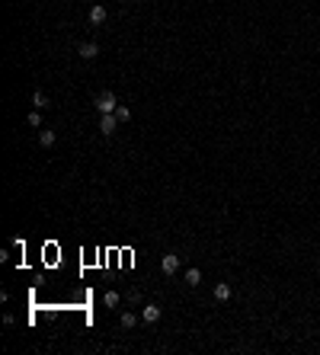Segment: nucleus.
<instances>
[{
    "mask_svg": "<svg viewBox=\"0 0 320 355\" xmlns=\"http://www.w3.org/2000/svg\"><path fill=\"white\" fill-rule=\"evenodd\" d=\"M96 109H99V116H106V112H115L119 109V100H115V93L112 90H103L96 96Z\"/></svg>",
    "mask_w": 320,
    "mask_h": 355,
    "instance_id": "f257e3e1",
    "label": "nucleus"
},
{
    "mask_svg": "<svg viewBox=\"0 0 320 355\" xmlns=\"http://www.w3.org/2000/svg\"><path fill=\"white\" fill-rule=\"evenodd\" d=\"M119 125H122V122L115 118V112H106V116L99 118V132H103V135H115V128H119Z\"/></svg>",
    "mask_w": 320,
    "mask_h": 355,
    "instance_id": "f03ea898",
    "label": "nucleus"
},
{
    "mask_svg": "<svg viewBox=\"0 0 320 355\" xmlns=\"http://www.w3.org/2000/svg\"><path fill=\"white\" fill-rule=\"evenodd\" d=\"M176 269H179V256L167 253V256H163V259H160V272H163V275H173Z\"/></svg>",
    "mask_w": 320,
    "mask_h": 355,
    "instance_id": "7ed1b4c3",
    "label": "nucleus"
},
{
    "mask_svg": "<svg viewBox=\"0 0 320 355\" xmlns=\"http://www.w3.org/2000/svg\"><path fill=\"white\" fill-rule=\"evenodd\" d=\"M160 314H163V310H160L157 304H144V307H141V320H144V323H157Z\"/></svg>",
    "mask_w": 320,
    "mask_h": 355,
    "instance_id": "20e7f679",
    "label": "nucleus"
},
{
    "mask_svg": "<svg viewBox=\"0 0 320 355\" xmlns=\"http://www.w3.org/2000/svg\"><path fill=\"white\" fill-rule=\"evenodd\" d=\"M77 54H80L84 61H93V58L99 54V45H96V42H84V45L77 48Z\"/></svg>",
    "mask_w": 320,
    "mask_h": 355,
    "instance_id": "39448f33",
    "label": "nucleus"
},
{
    "mask_svg": "<svg viewBox=\"0 0 320 355\" xmlns=\"http://www.w3.org/2000/svg\"><path fill=\"white\" fill-rule=\"evenodd\" d=\"M231 294H234V291H231V285H228V282H218V285H214V301H231Z\"/></svg>",
    "mask_w": 320,
    "mask_h": 355,
    "instance_id": "423d86ee",
    "label": "nucleus"
},
{
    "mask_svg": "<svg viewBox=\"0 0 320 355\" xmlns=\"http://www.w3.org/2000/svg\"><path fill=\"white\" fill-rule=\"evenodd\" d=\"M90 23L93 26H103V23H106V7L93 3V7H90Z\"/></svg>",
    "mask_w": 320,
    "mask_h": 355,
    "instance_id": "0eeeda50",
    "label": "nucleus"
},
{
    "mask_svg": "<svg viewBox=\"0 0 320 355\" xmlns=\"http://www.w3.org/2000/svg\"><path fill=\"white\" fill-rule=\"evenodd\" d=\"M186 285H189V288H198V285H202V272H198L196 266H192V269H186Z\"/></svg>",
    "mask_w": 320,
    "mask_h": 355,
    "instance_id": "6e6552de",
    "label": "nucleus"
},
{
    "mask_svg": "<svg viewBox=\"0 0 320 355\" xmlns=\"http://www.w3.org/2000/svg\"><path fill=\"white\" fill-rule=\"evenodd\" d=\"M54 141H58V138H54L52 128H42V132H38V144H42V147H54Z\"/></svg>",
    "mask_w": 320,
    "mask_h": 355,
    "instance_id": "1a4fd4ad",
    "label": "nucleus"
},
{
    "mask_svg": "<svg viewBox=\"0 0 320 355\" xmlns=\"http://www.w3.org/2000/svg\"><path fill=\"white\" fill-rule=\"evenodd\" d=\"M32 106H36L38 112H42V109H48V106H52V102H48V96H45V93H42V90H36V93H32Z\"/></svg>",
    "mask_w": 320,
    "mask_h": 355,
    "instance_id": "9d476101",
    "label": "nucleus"
},
{
    "mask_svg": "<svg viewBox=\"0 0 320 355\" xmlns=\"http://www.w3.org/2000/svg\"><path fill=\"white\" fill-rule=\"evenodd\" d=\"M103 304H106V307H119V304H122V294L119 291H106L103 294Z\"/></svg>",
    "mask_w": 320,
    "mask_h": 355,
    "instance_id": "9b49d317",
    "label": "nucleus"
},
{
    "mask_svg": "<svg viewBox=\"0 0 320 355\" xmlns=\"http://www.w3.org/2000/svg\"><path fill=\"white\" fill-rule=\"evenodd\" d=\"M119 323H122V326H125V330H131V326H135V323H138V317H135V314H131V310H122V317H119Z\"/></svg>",
    "mask_w": 320,
    "mask_h": 355,
    "instance_id": "f8f14e48",
    "label": "nucleus"
},
{
    "mask_svg": "<svg viewBox=\"0 0 320 355\" xmlns=\"http://www.w3.org/2000/svg\"><path fill=\"white\" fill-rule=\"evenodd\" d=\"M115 118H119V122L125 125V122L131 118V109H128V106H119V109H115Z\"/></svg>",
    "mask_w": 320,
    "mask_h": 355,
    "instance_id": "ddd939ff",
    "label": "nucleus"
},
{
    "mask_svg": "<svg viewBox=\"0 0 320 355\" xmlns=\"http://www.w3.org/2000/svg\"><path fill=\"white\" fill-rule=\"evenodd\" d=\"M26 122H29L32 128H38V125H42V116H38V109H32L29 116H26Z\"/></svg>",
    "mask_w": 320,
    "mask_h": 355,
    "instance_id": "4468645a",
    "label": "nucleus"
},
{
    "mask_svg": "<svg viewBox=\"0 0 320 355\" xmlns=\"http://www.w3.org/2000/svg\"><path fill=\"white\" fill-rule=\"evenodd\" d=\"M119 3H131V0H119Z\"/></svg>",
    "mask_w": 320,
    "mask_h": 355,
    "instance_id": "2eb2a0df",
    "label": "nucleus"
}]
</instances>
